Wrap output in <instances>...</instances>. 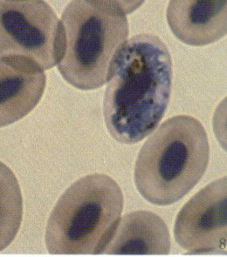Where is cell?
<instances>
[{"instance_id": "cell-1", "label": "cell", "mask_w": 227, "mask_h": 257, "mask_svg": "<svg viewBox=\"0 0 227 257\" xmlns=\"http://www.w3.org/2000/svg\"><path fill=\"white\" fill-rule=\"evenodd\" d=\"M172 77L171 53L158 35L130 38L115 61L103 99L112 138L130 145L155 131L170 103Z\"/></svg>"}, {"instance_id": "cell-2", "label": "cell", "mask_w": 227, "mask_h": 257, "mask_svg": "<svg viewBox=\"0 0 227 257\" xmlns=\"http://www.w3.org/2000/svg\"><path fill=\"white\" fill-rule=\"evenodd\" d=\"M134 4L109 0H74L61 14L65 52L58 70L77 89H98L109 83L128 42L127 14Z\"/></svg>"}, {"instance_id": "cell-3", "label": "cell", "mask_w": 227, "mask_h": 257, "mask_svg": "<svg viewBox=\"0 0 227 257\" xmlns=\"http://www.w3.org/2000/svg\"><path fill=\"white\" fill-rule=\"evenodd\" d=\"M209 160V140L203 124L192 116L171 117L139 152L134 173L135 187L152 204H173L198 184Z\"/></svg>"}, {"instance_id": "cell-4", "label": "cell", "mask_w": 227, "mask_h": 257, "mask_svg": "<svg viewBox=\"0 0 227 257\" xmlns=\"http://www.w3.org/2000/svg\"><path fill=\"white\" fill-rule=\"evenodd\" d=\"M124 197L105 174L86 175L63 193L50 214L46 246L51 254H104L121 221Z\"/></svg>"}, {"instance_id": "cell-5", "label": "cell", "mask_w": 227, "mask_h": 257, "mask_svg": "<svg viewBox=\"0 0 227 257\" xmlns=\"http://www.w3.org/2000/svg\"><path fill=\"white\" fill-rule=\"evenodd\" d=\"M1 56H22L44 71L59 65L65 52L61 20L46 1H0Z\"/></svg>"}, {"instance_id": "cell-6", "label": "cell", "mask_w": 227, "mask_h": 257, "mask_svg": "<svg viewBox=\"0 0 227 257\" xmlns=\"http://www.w3.org/2000/svg\"><path fill=\"white\" fill-rule=\"evenodd\" d=\"M226 176L208 184L178 213L174 237L188 254L226 252Z\"/></svg>"}, {"instance_id": "cell-7", "label": "cell", "mask_w": 227, "mask_h": 257, "mask_svg": "<svg viewBox=\"0 0 227 257\" xmlns=\"http://www.w3.org/2000/svg\"><path fill=\"white\" fill-rule=\"evenodd\" d=\"M1 127L27 116L39 104L46 85L44 70L22 56L0 58Z\"/></svg>"}, {"instance_id": "cell-8", "label": "cell", "mask_w": 227, "mask_h": 257, "mask_svg": "<svg viewBox=\"0 0 227 257\" xmlns=\"http://www.w3.org/2000/svg\"><path fill=\"white\" fill-rule=\"evenodd\" d=\"M226 1L172 0L166 19L177 39L192 46L221 40L227 32Z\"/></svg>"}, {"instance_id": "cell-9", "label": "cell", "mask_w": 227, "mask_h": 257, "mask_svg": "<svg viewBox=\"0 0 227 257\" xmlns=\"http://www.w3.org/2000/svg\"><path fill=\"white\" fill-rule=\"evenodd\" d=\"M171 252L168 227L158 214L131 212L121 219L104 254L115 255H167Z\"/></svg>"}]
</instances>
